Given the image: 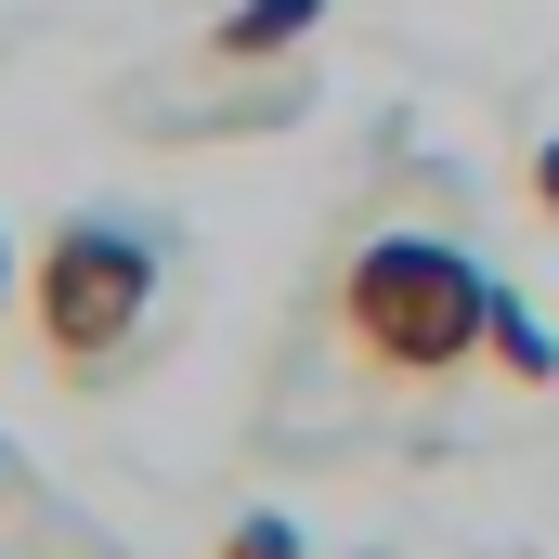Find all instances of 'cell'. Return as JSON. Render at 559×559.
<instances>
[{"mask_svg": "<svg viewBox=\"0 0 559 559\" xmlns=\"http://www.w3.org/2000/svg\"><path fill=\"white\" fill-rule=\"evenodd\" d=\"M338 325L378 378H455L481 338H495V274L442 235H365L352 274H338Z\"/></svg>", "mask_w": 559, "mask_h": 559, "instance_id": "obj_1", "label": "cell"}, {"mask_svg": "<svg viewBox=\"0 0 559 559\" xmlns=\"http://www.w3.org/2000/svg\"><path fill=\"white\" fill-rule=\"evenodd\" d=\"M143 312H156V235L131 222H66L52 248H39V352H52V378H118V352L143 338Z\"/></svg>", "mask_w": 559, "mask_h": 559, "instance_id": "obj_2", "label": "cell"}, {"mask_svg": "<svg viewBox=\"0 0 559 559\" xmlns=\"http://www.w3.org/2000/svg\"><path fill=\"white\" fill-rule=\"evenodd\" d=\"M325 26V0H235L222 26H209V66H274V52H299Z\"/></svg>", "mask_w": 559, "mask_h": 559, "instance_id": "obj_3", "label": "cell"}, {"mask_svg": "<svg viewBox=\"0 0 559 559\" xmlns=\"http://www.w3.org/2000/svg\"><path fill=\"white\" fill-rule=\"evenodd\" d=\"M481 352H495L521 391H547V378H559V338L534 325V312H521V299H495V338H481Z\"/></svg>", "mask_w": 559, "mask_h": 559, "instance_id": "obj_4", "label": "cell"}, {"mask_svg": "<svg viewBox=\"0 0 559 559\" xmlns=\"http://www.w3.org/2000/svg\"><path fill=\"white\" fill-rule=\"evenodd\" d=\"M222 559H299V521H235Z\"/></svg>", "mask_w": 559, "mask_h": 559, "instance_id": "obj_5", "label": "cell"}, {"mask_svg": "<svg viewBox=\"0 0 559 559\" xmlns=\"http://www.w3.org/2000/svg\"><path fill=\"white\" fill-rule=\"evenodd\" d=\"M534 209H547V222H559V143H547V156H534Z\"/></svg>", "mask_w": 559, "mask_h": 559, "instance_id": "obj_6", "label": "cell"}, {"mask_svg": "<svg viewBox=\"0 0 559 559\" xmlns=\"http://www.w3.org/2000/svg\"><path fill=\"white\" fill-rule=\"evenodd\" d=\"M0 299H13V248H0Z\"/></svg>", "mask_w": 559, "mask_h": 559, "instance_id": "obj_7", "label": "cell"}]
</instances>
